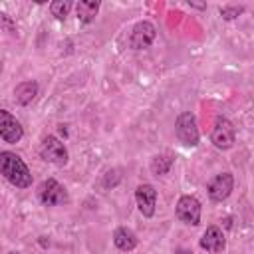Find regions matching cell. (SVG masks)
<instances>
[{"mask_svg":"<svg viewBox=\"0 0 254 254\" xmlns=\"http://www.w3.org/2000/svg\"><path fill=\"white\" fill-rule=\"evenodd\" d=\"M71 2L69 0H54L52 4H50V12H52V16L56 18V20H65V16L69 14V10H71Z\"/></svg>","mask_w":254,"mask_h":254,"instance_id":"16","label":"cell"},{"mask_svg":"<svg viewBox=\"0 0 254 254\" xmlns=\"http://www.w3.org/2000/svg\"><path fill=\"white\" fill-rule=\"evenodd\" d=\"M210 141L216 149H232L236 143V129L232 125L230 119L226 117H216L214 125H212V133H210Z\"/></svg>","mask_w":254,"mask_h":254,"instance_id":"4","label":"cell"},{"mask_svg":"<svg viewBox=\"0 0 254 254\" xmlns=\"http://www.w3.org/2000/svg\"><path fill=\"white\" fill-rule=\"evenodd\" d=\"M99 2L97 0H79L75 4V14H77V20L81 24H91L99 12Z\"/></svg>","mask_w":254,"mask_h":254,"instance_id":"14","label":"cell"},{"mask_svg":"<svg viewBox=\"0 0 254 254\" xmlns=\"http://www.w3.org/2000/svg\"><path fill=\"white\" fill-rule=\"evenodd\" d=\"M38 95V83L34 79H28V81H22L16 85L14 89V97H16V103L20 105H30Z\"/></svg>","mask_w":254,"mask_h":254,"instance_id":"13","label":"cell"},{"mask_svg":"<svg viewBox=\"0 0 254 254\" xmlns=\"http://www.w3.org/2000/svg\"><path fill=\"white\" fill-rule=\"evenodd\" d=\"M175 254H194V252L189 250V248H181V246H179V248H175Z\"/></svg>","mask_w":254,"mask_h":254,"instance_id":"20","label":"cell"},{"mask_svg":"<svg viewBox=\"0 0 254 254\" xmlns=\"http://www.w3.org/2000/svg\"><path fill=\"white\" fill-rule=\"evenodd\" d=\"M240 14H244V6H222V8H220V16H222V20H226V22L236 20Z\"/></svg>","mask_w":254,"mask_h":254,"instance_id":"18","label":"cell"},{"mask_svg":"<svg viewBox=\"0 0 254 254\" xmlns=\"http://www.w3.org/2000/svg\"><path fill=\"white\" fill-rule=\"evenodd\" d=\"M198 244H200V248L206 250V252L220 254V252L226 248V238H224V232H222L218 226L210 224V226L204 230V234H202V238L198 240Z\"/></svg>","mask_w":254,"mask_h":254,"instance_id":"11","label":"cell"},{"mask_svg":"<svg viewBox=\"0 0 254 254\" xmlns=\"http://www.w3.org/2000/svg\"><path fill=\"white\" fill-rule=\"evenodd\" d=\"M38 198L44 206H60L67 202V190L56 179H46L38 189Z\"/></svg>","mask_w":254,"mask_h":254,"instance_id":"7","label":"cell"},{"mask_svg":"<svg viewBox=\"0 0 254 254\" xmlns=\"http://www.w3.org/2000/svg\"><path fill=\"white\" fill-rule=\"evenodd\" d=\"M135 200H137V208L145 218H151L155 214L157 208V190L153 185L143 183L135 189Z\"/></svg>","mask_w":254,"mask_h":254,"instance_id":"10","label":"cell"},{"mask_svg":"<svg viewBox=\"0 0 254 254\" xmlns=\"http://www.w3.org/2000/svg\"><path fill=\"white\" fill-rule=\"evenodd\" d=\"M40 157L46 161V163H52L56 167H64L67 165V159H69V153L65 149V145L56 137V135H46L40 143Z\"/></svg>","mask_w":254,"mask_h":254,"instance_id":"3","label":"cell"},{"mask_svg":"<svg viewBox=\"0 0 254 254\" xmlns=\"http://www.w3.org/2000/svg\"><path fill=\"white\" fill-rule=\"evenodd\" d=\"M200 212H202V206H200V200L192 194H183L175 206V214L177 218L183 222V224H189V226H198L200 224Z\"/></svg>","mask_w":254,"mask_h":254,"instance_id":"5","label":"cell"},{"mask_svg":"<svg viewBox=\"0 0 254 254\" xmlns=\"http://www.w3.org/2000/svg\"><path fill=\"white\" fill-rule=\"evenodd\" d=\"M0 137L4 143L12 145V143H18L22 137H24V127L22 123L6 109H0Z\"/></svg>","mask_w":254,"mask_h":254,"instance_id":"9","label":"cell"},{"mask_svg":"<svg viewBox=\"0 0 254 254\" xmlns=\"http://www.w3.org/2000/svg\"><path fill=\"white\" fill-rule=\"evenodd\" d=\"M0 22H2V28H6V30L12 34V36L16 34V24L12 22V18H10L6 12H0Z\"/></svg>","mask_w":254,"mask_h":254,"instance_id":"19","label":"cell"},{"mask_svg":"<svg viewBox=\"0 0 254 254\" xmlns=\"http://www.w3.org/2000/svg\"><path fill=\"white\" fill-rule=\"evenodd\" d=\"M175 133H177L179 141L185 143L187 147H196L200 141V133H198L194 113H190V111L179 113V117L175 121Z\"/></svg>","mask_w":254,"mask_h":254,"instance_id":"2","label":"cell"},{"mask_svg":"<svg viewBox=\"0 0 254 254\" xmlns=\"http://www.w3.org/2000/svg\"><path fill=\"white\" fill-rule=\"evenodd\" d=\"M173 163H175V159H173L171 155L161 153V155H155V157L151 159L149 169H151V173H153L155 177H163V175H167V173L171 171Z\"/></svg>","mask_w":254,"mask_h":254,"instance_id":"15","label":"cell"},{"mask_svg":"<svg viewBox=\"0 0 254 254\" xmlns=\"http://www.w3.org/2000/svg\"><path fill=\"white\" fill-rule=\"evenodd\" d=\"M189 6L190 8H196V10H204L206 8V4H196V2H189Z\"/></svg>","mask_w":254,"mask_h":254,"instance_id":"21","label":"cell"},{"mask_svg":"<svg viewBox=\"0 0 254 254\" xmlns=\"http://www.w3.org/2000/svg\"><path fill=\"white\" fill-rule=\"evenodd\" d=\"M8 254H18V252H8Z\"/></svg>","mask_w":254,"mask_h":254,"instance_id":"22","label":"cell"},{"mask_svg":"<svg viewBox=\"0 0 254 254\" xmlns=\"http://www.w3.org/2000/svg\"><path fill=\"white\" fill-rule=\"evenodd\" d=\"M157 38V28L149 20H141L131 28L129 48L131 50H147Z\"/></svg>","mask_w":254,"mask_h":254,"instance_id":"6","label":"cell"},{"mask_svg":"<svg viewBox=\"0 0 254 254\" xmlns=\"http://www.w3.org/2000/svg\"><path fill=\"white\" fill-rule=\"evenodd\" d=\"M113 244H115L121 252H131V250L137 248L139 238H137V234H135L131 228L119 226V228H115V232H113Z\"/></svg>","mask_w":254,"mask_h":254,"instance_id":"12","label":"cell"},{"mask_svg":"<svg viewBox=\"0 0 254 254\" xmlns=\"http://www.w3.org/2000/svg\"><path fill=\"white\" fill-rule=\"evenodd\" d=\"M0 171H2V177L12 187H16V189L32 187V173L20 155H16L12 151H2L0 153Z\"/></svg>","mask_w":254,"mask_h":254,"instance_id":"1","label":"cell"},{"mask_svg":"<svg viewBox=\"0 0 254 254\" xmlns=\"http://www.w3.org/2000/svg\"><path fill=\"white\" fill-rule=\"evenodd\" d=\"M234 189V177L232 173H220L216 175L214 179H210L206 183V192H208V198L212 202H222L230 196Z\"/></svg>","mask_w":254,"mask_h":254,"instance_id":"8","label":"cell"},{"mask_svg":"<svg viewBox=\"0 0 254 254\" xmlns=\"http://www.w3.org/2000/svg\"><path fill=\"white\" fill-rule=\"evenodd\" d=\"M119 181H121V171L119 169H109V171H105V175L101 179V187L103 189H113V187L119 185Z\"/></svg>","mask_w":254,"mask_h":254,"instance_id":"17","label":"cell"}]
</instances>
